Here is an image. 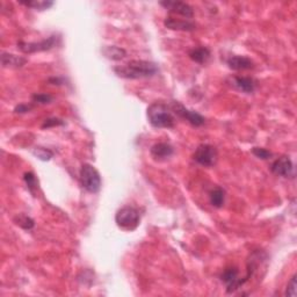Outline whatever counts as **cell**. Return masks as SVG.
Masks as SVG:
<instances>
[{"mask_svg": "<svg viewBox=\"0 0 297 297\" xmlns=\"http://www.w3.org/2000/svg\"><path fill=\"white\" fill-rule=\"evenodd\" d=\"M159 71L158 65L153 62L148 61H130L126 65L116 66L114 72L119 77L125 79H141V78L153 77Z\"/></svg>", "mask_w": 297, "mask_h": 297, "instance_id": "cell-1", "label": "cell"}, {"mask_svg": "<svg viewBox=\"0 0 297 297\" xmlns=\"http://www.w3.org/2000/svg\"><path fill=\"white\" fill-rule=\"evenodd\" d=\"M148 122L154 128H173L175 118L169 106L162 102H153L148 108Z\"/></svg>", "mask_w": 297, "mask_h": 297, "instance_id": "cell-2", "label": "cell"}, {"mask_svg": "<svg viewBox=\"0 0 297 297\" xmlns=\"http://www.w3.org/2000/svg\"><path fill=\"white\" fill-rule=\"evenodd\" d=\"M140 211L132 206H126L118 210L115 215V222L119 228L126 231H134L140 225Z\"/></svg>", "mask_w": 297, "mask_h": 297, "instance_id": "cell-3", "label": "cell"}, {"mask_svg": "<svg viewBox=\"0 0 297 297\" xmlns=\"http://www.w3.org/2000/svg\"><path fill=\"white\" fill-rule=\"evenodd\" d=\"M81 185L87 192L98 193L101 188V178L97 168L90 164H84L80 168Z\"/></svg>", "mask_w": 297, "mask_h": 297, "instance_id": "cell-4", "label": "cell"}, {"mask_svg": "<svg viewBox=\"0 0 297 297\" xmlns=\"http://www.w3.org/2000/svg\"><path fill=\"white\" fill-rule=\"evenodd\" d=\"M58 37L56 35H51L45 40H42L40 42H17V49L23 54H34V52L40 51H47L50 50L57 44Z\"/></svg>", "mask_w": 297, "mask_h": 297, "instance_id": "cell-5", "label": "cell"}, {"mask_svg": "<svg viewBox=\"0 0 297 297\" xmlns=\"http://www.w3.org/2000/svg\"><path fill=\"white\" fill-rule=\"evenodd\" d=\"M217 157L218 153L216 148L210 146V144H201V146L197 147L193 155L194 160L197 164L206 166V167H211V166L216 164Z\"/></svg>", "mask_w": 297, "mask_h": 297, "instance_id": "cell-6", "label": "cell"}, {"mask_svg": "<svg viewBox=\"0 0 297 297\" xmlns=\"http://www.w3.org/2000/svg\"><path fill=\"white\" fill-rule=\"evenodd\" d=\"M169 107H171L173 114L178 115L179 118L186 120V121L190 123L193 127H201L206 122V120H204L202 115L194 111H189V109H187L185 106L180 104L178 101H172Z\"/></svg>", "mask_w": 297, "mask_h": 297, "instance_id": "cell-7", "label": "cell"}, {"mask_svg": "<svg viewBox=\"0 0 297 297\" xmlns=\"http://www.w3.org/2000/svg\"><path fill=\"white\" fill-rule=\"evenodd\" d=\"M238 274L239 272L235 267L226 268V270L223 272L221 280L224 282V285L226 286V293H228V294L235 293L236 291H238L242 286L245 285V282H244L243 279L238 277Z\"/></svg>", "mask_w": 297, "mask_h": 297, "instance_id": "cell-8", "label": "cell"}, {"mask_svg": "<svg viewBox=\"0 0 297 297\" xmlns=\"http://www.w3.org/2000/svg\"><path fill=\"white\" fill-rule=\"evenodd\" d=\"M160 5L168 9L173 14H178L185 17V19H192L194 16V9L193 7L188 3L182 1H160Z\"/></svg>", "mask_w": 297, "mask_h": 297, "instance_id": "cell-9", "label": "cell"}, {"mask_svg": "<svg viewBox=\"0 0 297 297\" xmlns=\"http://www.w3.org/2000/svg\"><path fill=\"white\" fill-rule=\"evenodd\" d=\"M272 172L274 174L284 176V178H291L294 176V165L289 157H281L275 160L271 166Z\"/></svg>", "mask_w": 297, "mask_h": 297, "instance_id": "cell-10", "label": "cell"}, {"mask_svg": "<svg viewBox=\"0 0 297 297\" xmlns=\"http://www.w3.org/2000/svg\"><path fill=\"white\" fill-rule=\"evenodd\" d=\"M164 26L171 30L181 31H193L196 29V24L192 20L178 19L174 16H167L164 20Z\"/></svg>", "mask_w": 297, "mask_h": 297, "instance_id": "cell-11", "label": "cell"}, {"mask_svg": "<svg viewBox=\"0 0 297 297\" xmlns=\"http://www.w3.org/2000/svg\"><path fill=\"white\" fill-rule=\"evenodd\" d=\"M150 153L154 160L161 161L171 157L174 153V148L168 143H157L151 147Z\"/></svg>", "mask_w": 297, "mask_h": 297, "instance_id": "cell-12", "label": "cell"}, {"mask_svg": "<svg viewBox=\"0 0 297 297\" xmlns=\"http://www.w3.org/2000/svg\"><path fill=\"white\" fill-rule=\"evenodd\" d=\"M226 64L235 71H244V70H251L254 68V63L245 56H232L226 61Z\"/></svg>", "mask_w": 297, "mask_h": 297, "instance_id": "cell-13", "label": "cell"}, {"mask_svg": "<svg viewBox=\"0 0 297 297\" xmlns=\"http://www.w3.org/2000/svg\"><path fill=\"white\" fill-rule=\"evenodd\" d=\"M233 86L238 88L239 91L244 92V93H253L256 91L257 83L256 80L252 79L251 77H233L232 78Z\"/></svg>", "mask_w": 297, "mask_h": 297, "instance_id": "cell-14", "label": "cell"}, {"mask_svg": "<svg viewBox=\"0 0 297 297\" xmlns=\"http://www.w3.org/2000/svg\"><path fill=\"white\" fill-rule=\"evenodd\" d=\"M27 63V59L21 56H16L8 52H2L1 54V64L3 68H22Z\"/></svg>", "mask_w": 297, "mask_h": 297, "instance_id": "cell-15", "label": "cell"}, {"mask_svg": "<svg viewBox=\"0 0 297 297\" xmlns=\"http://www.w3.org/2000/svg\"><path fill=\"white\" fill-rule=\"evenodd\" d=\"M188 56L193 62L199 63V64H204L210 58V50L206 47L194 48L189 51Z\"/></svg>", "mask_w": 297, "mask_h": 297, "instance_id": "cell-16", "label": "cell"}, {"mask_svg": "<svg viewBox=\"0 0 297 297\" xmlns=\"http://www.w3.org/2000/svg\"><path fill=\"white\" fill-rule=\"evenodd\" d=\"M102 54L106 58L112 59V61H121L127 56V51L120 47H115V45H107L102 49Z\"/></svg>", "mask_w": 297, "mask_h": 297, "instance_id": "cell-17", "label": "cell"}, {"mask_svg": "<svg viewBox=\"0 0 297 297\" xmlns=\"http://www.w3.org/2000/svg\"><path fill=\"white\" fill-rule=\"evenodd\" d=\"M210 203L215 208H222L225 201V190L222 187H216L210 193Z\"/></svg>", "mask_w": 297, "mask_h": 297, "instance_id": "cell-18", "label": "cell"}, {"mask_svg": "<svg viewBox=\"0 0 297 297\" xmlns=\"http://www.w3.org/2000/svg\"><path fill=\"white\" fill-rule=\"evenodd\" d=\"M21 5H24L30 8H34L36 10H45L49 9L54 5V2L49 1V0H21Z\"/></svg>", "mask_w": 297, "mask_h": 297, "instance_id": "cell-19", "label": "cell"}, {"mask_svg": "<svg viewBox=\"0 0 297 297\" xmlns=\"http://www.w3.org/2000/svg\"><path fill=\"white\" fill-rule=\"evenodd\" d=\"M13 221L17 226H20V228L23 230H27V231H29V230H31L35 226V221L31 217L27 216L26 214H17L16 216L13 218Z\"/></svg>", "mask_w": 297, "mask_h": 297, "instance_id": "cell-20", "label": "cell"}, {"mask_svg": "<svg viewBox=\"0 0 297 297\" xmlns=\"http://www.w3.org/2000/svg\"><path fill=\"white\" fill-rule=\"evenodd\" d=\"M23 180H24V182H26L27 188L29 189V192L31 194H35V190H36L38 187V182H37V179H36V176H35L34 173L26 172L23 174Z\"/></svg>", "mask_w": 297, "mask_h": 297, "instance_id": "cell-21", "label": "cell"}, {"mask_svg": "<svg viewBox=\"0 0 297 297\" xmlns=\"http://www.w3.org/2000/svg\"><path fill=\"white\" fill-rule=\"evenodd\" d=\"M33 153L36 155L38 159H41V160L43 161H47V160H50L52 158V155H54V152L49 150V148H35L33 150Z\"/></svg>", "mask_w": 297, "mask_h": 297, "instance_id": "cell-22", "label": "cell"}, {"mask_svg": "<svg viewBox=\"0 0 297 297\" xmlns=\"http://www.w3.org/2000/svg\"><path fill=\"white\" fill-rule=\"evenodd\" d=\"M33 102L35 104H41V105H45V104H50V102L54 100V98L51 97L50 94H45V93H35L33 97Z\"/></svg>", "mask_w": 297, "mask_h": 297, "instance_id": "cell-23", "label": "cell"}, {"mask_svg": "<svg viewBox=\"0 0 297 297\" xmlns=\"http://www.w3.org/2000/svg\"><path fill=\"white\" fill-rule=\"evenodd\" d=\"M297 295V275H293V278L289 281L287 286V289H286V296H292L295 297Z\"/></svg>", "mask_w": 297, "mask_h": 297, "instance_id": "cell-24", "label": "cell"}, {"mask_svg": "<svg viewBox=\"0 0 297 297\" xmlns=\"http://www.w3.org/2000/svg\"><path fill=\"white\" fill-rule=\"evenodd\" d=\"M252 153L256 155L257 158L259 159H263V160H267V159H270L272 155V152L266 150V148H252Z\"/></svg>", "mask_w": 297, "mask_h": 297, "instance_id": "cell-25", "label": "cell"}, {"mask_svg": "<svg viewBox=\"0 0 297 297\" xmlns=\"http://www.w3.org/2000/svg\"><path fill=\"white\" fill-rule=\"evenodd\" d=\"M57 126H64V121L57 118H51V119L45 120L43 125H42V128L45 129V128H51V127H57Z\"/></svg>", "mask_w": 297, "mask_h": 297, "instance_id": "cell-26", "label": "cell"}, {"mask_svg": "<svg viewBox=\"0 0 297 297\" xmlns=\"http://www.w3.org/2000/svg\"><path fill=\"white\" fill-rule=\"evenodd\" d=\"M33 108H34L33 104H20L19 106H16L15 109H14V112H15L16 114H24V113H28Z\"/></svg>", "mask_w": 297, "mask_h": 297, "instance_id": "cell-27", "label": "cell"}, {"mask_svg": "<svg viewBox=\"0 0 297 297\" xmlns=\"http://www.w3.org/2000/svg\"><path fill=\"white\" fill-rule=\"evenodd\" d=\"M49 83H51L52 85H62L64 83V79L63 78H50Z\"/></svg>", "mask_w": 297, "mask_h": 297, "instance_id": "cell-28", "label": "cell"}]
</instances>
